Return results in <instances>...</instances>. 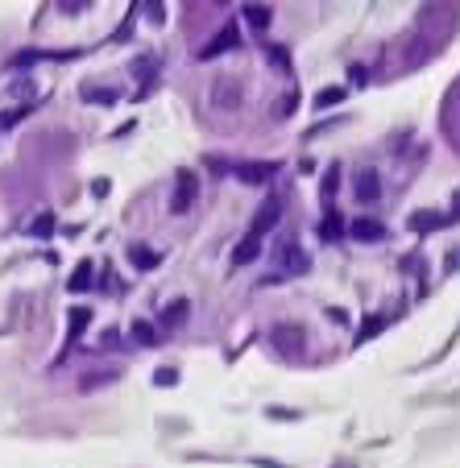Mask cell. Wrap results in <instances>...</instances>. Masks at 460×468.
Instances as JSON below:
<instances>
[{"label": "cell", "instance_id": "obj_1", "mask_svg": "<svg viewBox=\"0 0 460 468\" xmlns=\"http://www.w3.org/2000/svg\"><path fill=\"white\" fill-rule=\"evenodd\" d=\"M303 270H307V257L286 240V245H282V274H303Z\"/></svg>", "mask_w": 460, "mask_h": 468}, {"label": "cell", "instance_id": "obj_2", "mask_svg": "<svg viewBox=\"0 0 460 468\" xmlns=\"http://www.w3.org/2000/svg\"><path fill=\"white\" fill-rule=\"evenodd\" d=\"M191 199H195V174H179V195H175V203H170V207H175V212H187V207H191Z\"/></svg>", "mask_w": 460, "mask_h": 468}, {"label": "cell", "instance_id": "obj_4", "mask_svg": "<svg viewBox=\"0 0 460 468\" xmlns=\"http://www.w3.org/2000/svg\"><path fill=\"white\" fill-rule=\"evenodd\" d=\"M353 233H357V236H381V228H377V224H369V220H361V224H353Z\"/></svg>", "mask_w": 460, "mask_h": 468}, {"label": "cell", "instance_id": "obj_5", "mask_svg": "<svg viewBox=\"0 0 460 468\" xmlns=\"http://www.w3.org/2000/svg\"><path fill=\"white\" fill-rule=\"evenodd\" d=\"M377 195V179H361V199H373Z\"/></svg>", "mask_w": 460, "mask_h": 468}, {"label": "cell", "instance_id": "obj_3", "mask_svg": "<svg viewBox=\"0 0 460 468\" xmlns=\"http://www.w3.org/2000/svg\"><path fill=\"white\" fill-rule=\"evenodd\" d=\"M245 17H249V25H257V29H262V25H270V13H266L262 4H249V13H245Z\"/></svg>", "mask_w": 460, "mask_h": 468}, {"label": "cell", "instance_id": "obj_6", "mask_svg": "<svg viewBox=\"0 0 460 468\" xmlns=\"http://www.w3.org/2000/svg\"><path fill=\"white\" fill-rule=\"evenodd\" d=\"M133 336H137L141 344H154V340H149V328H145V324H137V328H133Z\"/></svg>", "mask_w": 460, "mask_h": 468}]
</instances>
